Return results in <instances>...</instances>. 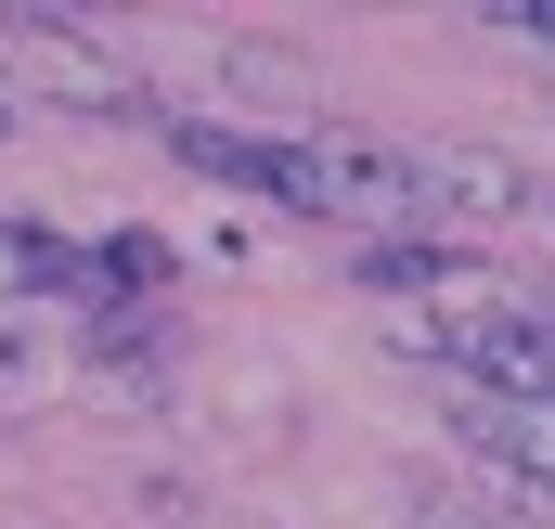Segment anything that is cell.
Here are the masks:
<instances>
[{
  "instance_id": "3",
  "label": "cell",
  "mask_w": 555,
  "mask_h": 529,
  "mask_svg": "<svg viewBox=\"0 0 555 529\" xmlns=\"http://www.w3.org/2000/svg\"><path fill=\"white\" fill-rule=\"evenodd\" d=\"M0 52H13V78H26V91H52V104H104V117H142V78H130V65H117L104 39H65V26H52V13H26V0L0 13Z\"/></svg>"
},
{
  "instance_id": "9",
  "label": "cell",
  "mask_w": 555,
  "mask_h": 529,
  "mask_svg": "<svg viewBox=\"0 0 555 529\" xmlns=\"http://www.w3.org/2000/svg\"><path fill=\"white\" fill-rule=\"evenodd\" d=\"M0 130H13V91H0Z\"/></svg>"
},
{
  "instance_id": "6",
  "label": "cell",
  "mask_w": 555,
  "mask_h": 529,
  "mask_svg": "<svg viewBox=\"0 0 555 529\" xmlns=\"http://www.w3.org/2000/svg\"><path fill=\"white\" fill-rule=\"evenodd\" d=\"M65 271H78V246H52L39 220H0V323L39 310V297H65Z\"/></svg>"
},
{
  "instance_id": "5",
  "label": "cell",
  "mask_w": 555,
  "mask_h": 529,
  "mask_svg": "<svg viewBox=\"0 0 555 529\" xmlns=\"http://www.w3.org/2000/svg\"><path fill=\"white\" fill-rule=\"evenodd\" d=\"M168 155L207 168V181H246V194L297 207V142H246V130H220V117H168Z\"/></svg>"
},
{
  "instance_id": "1",
  "label": "cell",
  "mask_w": 555,
  "mask_h": 529,
  "mask_svg": "<svg viewBox=\"0 0 555 529\" xmlns=\"http://www.w3.org/2000/svg\"><path fill=\"white\" fill-rule=\"evenodd\" d=\"M297 207H310V220H362V233L388 220V246H401V233L426 220V168L401 155V142L310 130V142H297Z\"/></svg>"
},
{
  "instance_id": "7",
  "label": "cell",
  "mask_w": 555,
  "mask_h": 529,
  "mask_svg": "<svg viewBox=\"0 0 555 529\" xmlns=\"http://www.w3.org/2000/svg\"><path fill=\"white\" fill-rule=\"evenodd\" d=\"M414 529H504V517H491V504H452V491H426V504H414Z\"/></svg>"
},
{
  "instance_id": "4",
  "label": "cell",
  "mask_w": 555,
  "mask_h": 529,
  "mask_svg": "<svg viewBox=\"0 0 555 529\" xmlns=\"http://www.w3.org/2000/svg\"><path fill=\"white\" fill-rule=\"evenodd\" d=\"M414 168H426V220H504V207H530V168L504 142H439Z\"/></svg>"
},
{
  "instance_id": "2",
  "label": "cell",
  "mask_w": 555,
  "mask_h": 529,
  "mask_svg": "<svg viewBox=\"0 0 555 529\" xmlns=\"http://www.w3.org/2000/svg\"><path fill=\"white\" fill-rule=\"evenodd\" d=\"M362 284H375V297H401V310L439 323V336H452V323H478V310H504V271L478 259V246H439V233H401V246L375 233V246H362Z\"/></svg>"
},
{
  "instance_id": "8",
  "label": "cell",
  "mask_w": 555,
  "mask_h": 529,
  "mask_svg": "<svg viewBox=\"0 0 555 529\" xmlns=\"http://www.w3.org/2000/svg\"><path fill=\"white\" fill-rule=\"evenodd\" d=\"M491 26H517V39H555V0H491Z\"/></svg>"
},
{
  "instance_id": "10",
  "label": "cell",
  "mask_w": 555,
  "mask_h": 529,
  "mask_svg": "<svg viewBox=\"0 0 555 529\" xmlns=\"http://www.w3.org/2000/svg\"><path fill=\"white\" fill-rule=\"evenodd\" d=\"M543 220H555V207H543Z\"/></svg>"
}]
</instances>
